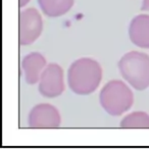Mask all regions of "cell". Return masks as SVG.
Masks as SVG:
<instances>
[{
	"instance_id": "1",
	"label": "cell",
	"mask_w": 149,
	"mask_h": 149,
	"mask_svg": "<svg viewBox=\"0 0 149 149\" xmlns=\"http://www.w3.org/2000/svg\"><path fill=\"white\" fill-rule=\"evenodd\" d=\"M102 79V68L96 60L84 57L72 62L68 72L70 90L78 95H89L99 86Z\"/></svg>"
},
{
	"instance_id": "2",
	"label": "cell",
	"mask_w": 149,
	"mask_h": 149,
	"mask_svg": "<svg viewBox=\"0 0 149 149\" xmlns=\"http://www.w3.org/2000/svg\"><path fill=\"white\" fill-rule=\"evenodd\" d=\"M118 70L125 80L142 91L149 87V55L139 51L126 53L118 61Z\"/></svg>"
},
{
	"instance_id": "3",
	"label": "cell",
	"mask_w": 149,
	"mask_h": 149,
	"mask_svg": "<svg viewBox=\"0 0 149 149\" xmlns=\"http://www.w3.org/2000/svg\"><path fill=\"white\" fill-rule=\"evenodd\" d=\"M99 100L107 113L118 116L132 107L134 96L131 89L124 82L112 80L102 88Z\"/></svg>"
},
{
	"instance_id": "4",
	"label": "cell",
	"mask_w": 149,
	"mask_h": 149,
	"mask_svg": "<svg viewBox=\"0 0 149 149\" xmlns=\"http://www.w3.org/2000/svg\"><path fill=\"white\" fill-rule=\"evenodd\" d=\"M43 30L42 17L36 8L19 13V44L30 45L40 37Z\"/></svg>"
},
{
	"instance_id": "5",
	"label": "cell",
	"mask_w": 149,
	"mask_h": 149,
	"mask_svg": "<svg viewBox=\"0 0 149 149\" xmlns=\"http://www.w3.org/2000/svg\"><path fill=\"white\" fill-rule=\"evenodd\" d=\"M64 90L63 70L57 63H49L39 80V92L46 98L58 97Z\"/></svg>"
},
{
	"instance_id": "6",
	"label": "cell",
	"mask_w": 149,
	"mask_h": 149,
	"mask_svg": "<svg viewBox=\"0 0 149 149\" xmlns=\"http://www.w3.org/2000/svg\"><path fill=\"white\" fill-rule=\"evenodd\" d=\"M60 122L57 108L48 103L36 105L29 114V127L33 129H55L60 126Z\"/></svg>"
},
{
	"instance_id": "7",
	"label": "cell",
	"mask_w": 149,
	"mask_h": 149,
	"mask_svg": "<svg viewBox=\"0 0 149 149\" xmlns=\"http://www.w3.org/2000/svg\"><path fill=\"white\" fill-rule=\"evenodd\" d=\"M46 64V58L39 52H32L24 57L22 68L25 72V80L29 85H34L39 82Z\"/></svg>"
},
{
	"instance_id": "8",
	"label": "cell",
	"mask_w": 149,
	"mask_h": 149,
	"mask_svg": "<svg viewBox=\"0 0 149 149\" xmlns=\"http://www.w3.org/2000/svg\"><path fill=\"white\" fill-rule=\"evenodd\" d=\"M129 36L133 43L141 48L149 49V15H139L132 19Z\"/></svg>"
},
{
	"instance_id": "9",
	"label": "cell",
	"mask_w": 149,
	"mask_h": 149,
	"mask_svg": "<svg viewBox=\"0 0 149 149\" xmlns=\"http://www.w3.org/2000/svg\"><path fill=\"white\" fill-rule=\"evenodd\" d=\"M44 15L57 17L65 15L74 5V0H38Z\"/></svg>"
},
{
	"instance_id": "10",
	"label": "cell",
	"mask_w": 149,
	"mask_h": 149,
	"mask_svg": "<svg viewBox=\"0 0 149 149\" xmlns=\"http://www.w3.org/2000/svg\"><path fill=\"white\" fill-rule=\"evenodd\" d=\"M120 127L124 129H149V116L146 112L135 111L123 118Z\"/></svg>"
},
{
	"instance_id": "11",
	"label": "cell",
	"mask_w": 149,
	"mask_h": 149,
	"mask_svg": "<svg viewBox=\"0 0 149 149\" xmlns=\"http://www.w3.org/2000/svg\"><path fill=\"white\" fill-rule=\"evenodd\" d=\"M141 9L143 11H149V0H143Z\"/></svg>"
},
{
	"instance_id": "12",
	"label": "cell",
	"mask_w": 149,
	"mask_h": 149,
	"mask_svg": "<svg viewBox=\"0 0 149 149\" xmlns=\"http://www.w3.org/2000/svg\"><path fill=\"white\" fill-rule=\"evenodd\" d=\"M29 2H30V0H19V8H23V7L26 6Z\"/></svg>"
}]
</instances>
